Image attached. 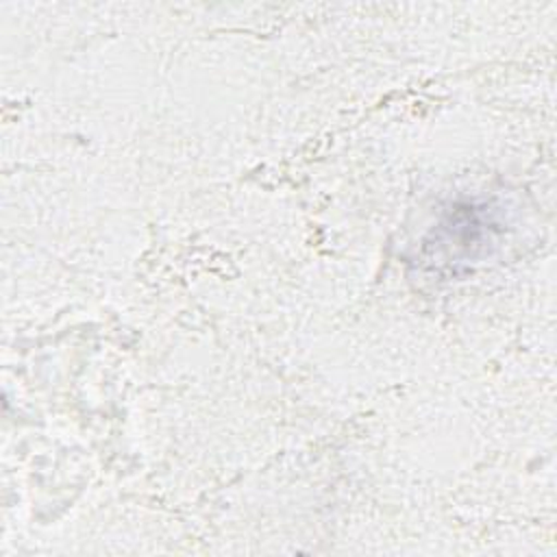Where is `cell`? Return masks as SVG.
Masks as SVG:
<instances>
[{
    "instance_id": "cell-1",
    "label": "cell",
    "mask_w": 557,
    "mask_h": 557,
    "mask_svg": "<svg viewBox=\"0 0 557 557\" xmlns=\"http://www.w3.org/2000/svg\"><path fill=\"white\" fill-rule=\"evenodd\" d=\"M487 207L481 205H463L457 207L437 228V246H453V257L463 255L474 259L479 252H485V239L492 242V231L496 222L487 215ZM450 257V259H453Z\"/></svg>"
}]
</instances>
